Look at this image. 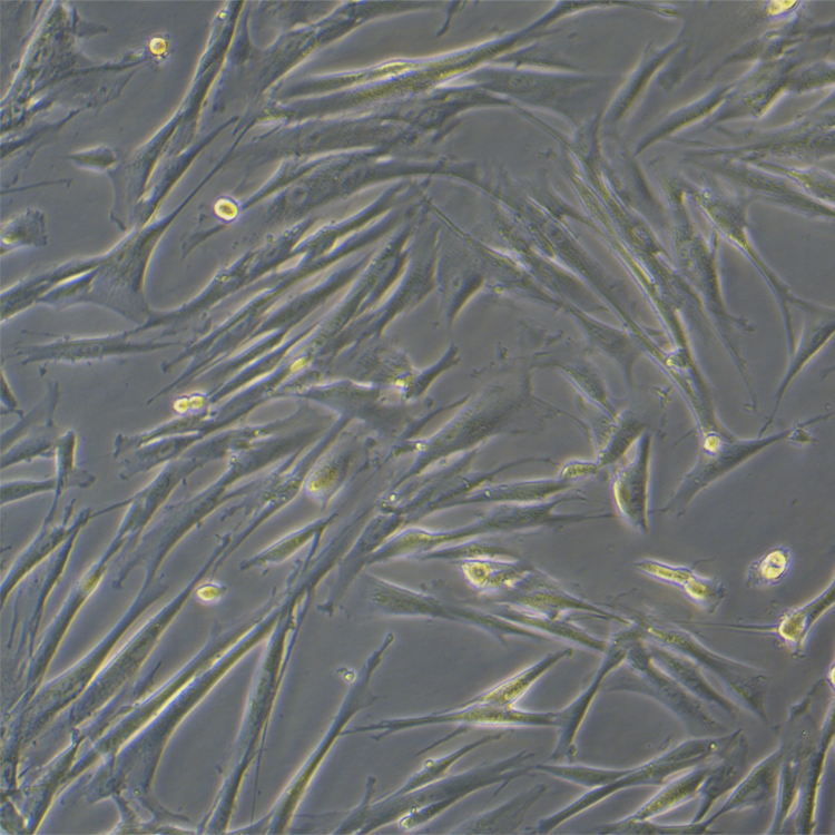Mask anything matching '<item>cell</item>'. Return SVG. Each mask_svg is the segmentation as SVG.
Returning a JSON list of instances; mask_svg holds the SVG:
<instances>
[{
	"label": "cell",
	"mask_w": 835,
	"mask_h": 835,
	"mask_svg": "<svg viewBox=\"0 0 835 835\" xmlns=\"http://www.w3.org/2000/svg\"><path fill=\"white\" fill-rule=\"evenodd\" d=\"M533 756L522 750L514 756L445 776L400 796H382L384 800L379 802L375 809L370 807L373 816L363 833L397 819L404 829L418 827L479 789L502 782L508 785L513 779L532 775L533 765L527 762Z\"/></svg>",
	"instance_id": "cell-1"
},
{
	"label": "cell",
	"mask_w": 835,
	"mask_h": 835,
	"mask_svg": "<svg viewBox=\"0 0 835 835\" xmlns=\"http://www.w3.org/2000/svg\"><path fill=\"white\" fill-rule=\"evenodd\" d=\"M635 636L636 630L632 626L616 633L609 641L605 658L589 686L566 708L557 711L556 727L559 730V740L549 757L550 760L557 762L567 757L572 762L576 754L574 740L592 701L602 689L607 676L623 662Z\"/></svg>",
	"instance_id": "cell-8"
},
{
	"label": "cell",
	"mask_w": 835,
	"mask_h": 835,
	"mask_svg": "<svg viewBox=\"0 0 835 835\" xmlns=\"http://www.w3.org/2000/svg\"><path fill=\"white\" fill-rule=\"evenodd\" d=\"M834 705L832 703L823 721L819 744L802 766L797 804L792 815L797 834H812L816 826L818 792L826 757L834 740Z\"/></svg>",
	"instance_id": "cell-14"
},
{
	"label": "cell",
	"mask_w": 835,
	"mask_h": 835,
	"mask_svg": "<svg viewBox=\"0 0 835 835\" xmlns=\"http://www.w3.org/2000/svg\"><path fill=\"white\" fill-rule=\"evenodd\" d=\"M537 772H543L563 780L581 785L589 789L607 785L621 777L626 769H608L586 765H533Z\"/></svg>",
	"instance_id": "cell-24"
},
{
	"label": "cell",
	"mask_w": 835,
	"mask_h": 835,
	"mask_svg": "<svg viewBox=\"0 0 835 835\" xmlns=\"http://www.w3.org/2000/svg\"><path fill=\"white\" fill-rule=\"evenodd\" d=\"M749 745L741 728L733 731V737L713 760L698 792L699 806L691 819L694 823L706 818L717 800L731 792L747 772Z\"/></svg>",
	"instance_id": "cell-12"
},
{
	"label": "cell",
	"mask_w": 835,
	"mask_h": 835,
	"mask_svg": "<svg viewBox=\"0 0 835 835\" xmlns=\"http://www.w3.org/2000/svg\"><path fill=\"white\" fill-rule=\"evenodd\" d=\"M636 630V629H635ZM607 676L605 691L622 690L647 696L672 713L695 737L721 736L718 723L705 703L686 690L652 660L645 639L636 630L623 662Z\"/></svg>",
	"instance_id": "cell-3"
},
{
	"label": "cell",
	"mask_w": 835,
	"mask_h": 835,
	"mask_svg": "<svg viewBox=\"0 0 835 835\" xmlns=\"http://www.w3.org/2000/svg\"><path fill=\"white\" fill-rule=\"evenodd\" d=\"M131 335V332H121L102 337H60L48 343L20 347L16 354L23 356L22 364L47 361L75 363L131 353H146L181 344L177 341L136 342L129 340Z\"/></svg>",
	"instance_id": "cell-7"
},
{
	"label": "cell",
	"mask_w": 835,
	"mask_h": 835,
	"mask_svg": "<svg viewBox=\"0 0 835 835\" xmlns=\"http://www.w3.org/2000/svg\"><path fill=\"white\" fill-rule=\"evenodd\" d=\"M573 650L566 648L547 655L534 665L523 669L514 676L501 681L492 688L471 698V703L490 704L501 707H511L530 689V687L542 677L550 668L563 658L572 656Z\"/></svg>",
	"instance_id": "cell-19"
},
{
	"label": "cell",
	"mask_w": 835,
	"mask_h": 835,
	"mask_svg": "<svg viewBox=\"0 0 835 835\" xmlns=\"http://www.w3.org/2000/svg\"><path fill=\"white\" fill-rule=\"evenodd\" d=\"M556 717L557 711L534 713L521 710L514 706L501 707L490 704L471 703L468 700L452 710H444L419 717L382 720L370 726L345 730L342 735L381 729L383 733L374 736V739H381L389 734L419 726L439 724L458 725V728L451 735L445 736L441 740H438L428 748L421 750L418 754L420 755L452 739L461 733L472 729L473 727H556Z\"/></svg>",
	"instance_id": "cell-6"
},
{
	"label": "cell",
	"mask_w": 835,
	"mask_h": 835,
	"mask_svg": "<svg viewBox=\"0 0 835 835\" xmlns=\"http://www.w3.org/2000/svg\"><path fill=\"white\" fill-rule=\"evenodd\" d=\"M646 640L686 656L723 685L730 699L768 724V676L754 666L725 657L690 631L651 613H637L630 623Z\"/></svg>",
	"instance_id": "cell-2"
},
{
	"label": "cell",
	"mask_w": 835,
	"mask_h": 835,
	"mask_svg": "<svg viewBox=\"0 0 835 835\" xmlns=\"http://www.w3.org/2000/svg\"><path fill=\"white\" fill-rule=\"evenodd\" d=\"M793 553L786 547H773L753 561L746 572V584L750 588H769L779 584L789 572Z\"/></svg>",
	"instance_id": "cell-22"
},
{
	"label": "cell",
	"mask_w": 835,
	"mask_h": 835,
	"mask_svg": "<svg viewBox=\"0 0 835 835\" xmlns=\"http://www.w3.org/2000/svg\"><path fill=\"white\" fill-rule=\"evenodd\" d=\"M835 600V582L825 588L818 596L803 606L785 610L780 617L768 625H716L745 631L774 636L795 658H802L806 640L817 621L828 611Z\"/></svg>",
	"instance_id": "cell-11"
},
{
	"label": "cell",
	"mask_w": 835,
	"mask_h": 835,
	"mask_svg": "<svg viewBox=\"0 0 835 835\" xmlns=\"http://www.w3.org/2000/svg\"><path fill=\"white\" fill-rule=\"evenodd\" d=\"M783 759L784 747L780 744L744 776L723 806L704 819L705 824L710 827L728 813L760 807L776 798Z\"/></svg>",
	"instance_id": "cell-15"
},
{
	"label": "cell",
	"mask_w": 835,
	"mask_h": 835,
	"mask_svg": "<svg viewBox=\"0 0 835 835\" xmlns=\"http://www.w3.org/2000/svg\"><path fill=\"white\" fill-rule=\"evenodd\" d=\"M713 760L676 775L671 780L669 779L661 785V788L637 812L625 818L630 821L651 819L695 798Z\"/></svg>",
	"instance_id": "cell-18"
},
{
	"label": "cell",
	"mask_w": 835,
	"mask_h": 835,
	"mask_svg": "<svg viewBox=\"0 0 835 835\" xmlns=\"http://www.w3.org/2000/svg\"><path fill=\"white\" fill-rule=\"evenodd\" d=\"M733 736L695 737L685 740L651 760L627 768L618 779L592 788L558 813L541 819L531 834H547L615 793L641 786H661L674 776L718 757Z\"/></svg>",
	"instance_id": "cell-5"
},
{
	"label": "cell",
	"mask_w": 835,
	"mask_h": 835,
	"mask_svg": "<svg viewBox=\"0 0 835 835\" xmlns=\"http://www.w3.org/2000/svg\"><path fill=\"white\" fill-rule=\"evenodd\" d=\"M646 641V640H645ZM654 662L705 704L715 706L729 717L736 718L739 706L718 692L707 680L704 670L684 655L646 641Z\"/></svg>",
	"instance_id": "cell-16"
},
{
	"label": "cell",
	"mask_w": 835,
	"mask_h": 835,
	"mask_svg": "<svg viewBox=\"0 0 835 835\" xmlns=\"http://www.w3.org/2000/svg\"><path fill=\"white\" fill-rule=\"evenodd\" d=\"M498 617L503 618L508 621H515L525 625L529 629H540L551 635L557 636L569 641H572L582 647L596 650L605 654L609 646V641L597 638L577 625L572 623L568 618L566 619H549L539 615L531 613L529 611L514 609L509 605H501V608L497 610Z\"/></svg>",
	"instance_id": "cell-20"
},
{
	"label": "cell",
	"mask_w": 835,
	"mask_h": 835,
	"mask_svg": "<svg viewBox=\"0 0 835 835\" xmlns=\"http://www.w3.org/2000/svg\"><path fill=\"white\" fill-rule=\"evenodd\" d=\"M713 831L704 821L686 824H660L651 819L630 821L622 818L620 821L608 823L599 826V834H628V835H692L711 833Z\"/></svg>",
	"instance_id": "cell-23"
},
{
	"label": "cell",
	"mask_w": 835,
	"mask_h": 835,
	"mask_svg": "<svg viewBox=\"0 0 835 835\" xmlns=\"http://www.w3.org/2000/svg\"><path fill=\"white\" fill-rule=\"evenodd\" d=\"M829 416L832 414L815 416L787 430L757 439L737 438L723 425L700 432V446L695 465L659 512L682 514L701 490L777 442L792 440L800 444L809 443L813 438L805 431L806 426Z\"/></svg>",
	"instance_id": "cell-4"
},
{
	"label": "cell",
	"mask_w": 835,
	"mask_h": 835,
	"mask_svg": "<svg viewBox=\"0 0 835 835\" xmlns=\"http://www.w3.org/2000/svg\"><path fill=\"white\" fill-rule=\"evenodd\" d=\"M504 734L505 731H500L497 734L488 735L473 743L462 746L461 748L446 756L436 759H426L423 764L422 769L410 777L400 789L385 796H400L448 776V770L460 758L474 750L475 748H479L488 743L501 739Z\"/></svg>",
	"instance_id": "cell-21"
},
{
	"label": "cell",
	"mask_w": 835,
	"mask_h": 835,
	"mask_svg": "<svg viewBox=\"0 0 835 835\" xmlns=\"http://www.w3.org/2000/svg\"><path fill=\"white\" fill-rule=\"evenodd\" d=\"M645 576L680 589L688 599L705 612L717 611L727 596L723 582L716 578L704 577L691 566L671 564L661 560L645 558L635 563Z\"/></svg>",
	"instance_id": "cell-13"
},
{
	"label": "cell",
	"mask_w": 835,
	"mask_h": 835,
	"mask_svg": "<svg viewBox=\"0 0 835 835\" xmlns=\"http://www.w3.org/2000/svg\"><path fill=\"white\" fill-rule=\"evenodd\" d=\"M548 787L538 784L519 793L504 804L458 825L451 834H513L523 823L532 806L544 795Z\"/></svg>",
	"instance_id": "cell-17"
},
{
	"label": "cell",
	"mask_w": 835,
	"mask_h": 835,
	"mask_svg": "<svg viewBox=\"0 0 835 835\" xmlns=\"http://www.w3.org/2000/svg\"><path fill=\"white\" fill-rule=\"evenodd\" d=\"M652 435L645 431L639 436L633 460L617 471L612 482L618 512L635 530L649 531L648 503Z\"/></svg>",
	"instance_id": "cell-10"
},
{
	"label": "cell",
	"mask_w": 835,
	"mask_h": 835,
	"mask_svg": "<svg viewBox=\"0 0 835 835\" xmlns=\"http://www.w3.org/2000/svg\"><path fill=\"white\" fill-rule=\"evenodd\" d=\"M797 307L803 312L804 321L798 341L788 355L785 374L777 387L773 411L759 431L762 436L774 421L780 402L790 384L805 366L824 348L835 332V308L806 298Z\"/></svg>",
	"instance_id": "cell-9"
}]
</instances>
